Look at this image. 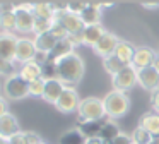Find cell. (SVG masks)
I'll use <instances>...</instances> for the list:
<instances>
[{
  "label": "cell",
  "mask_w": 159,
  "mask_h": 144,
  "mask_svg": "<svg viewBox=\"0 0 159 144\" xmlns=\"http://www.w3.org/2000/svg\"><path fill=\"white\" fill-rule=\"evenodd\" d=\"M53 67H55V77L62 81L65 88H74L84 75V62L77 53H70L69 57L58 60Z\"/></svg>",
  "instance_id": "6da1fadb"
},
{
  "label": "cell",
  "mask_w": 159,
  "mask_h": 144,
  "mask_svg": "<svg viewBox=\"0 0 159 144\" xmlns=\"http://www.w3.org/2000/svg\"><path fill=\"white\" fill-rule=\"evenodd\" d=\"M103 103H104V110H106V117H110L111 120L125 117V113L130 108V99H128V96L121 91H116V89L108 93L103 98Z\"/></svg>",
  "instance_id": "7a4b0ae2"
},
{
  "label": "cell",
  "mask_w": 159,
  "mask_h": 144,
  "mask_svg": "<svg viewBox=\"0 0 159 144\" xmlns=\"http://www.w3.org/2000/svg\"><path fill=\"white\" fill-rule=\"evenodd\" d=\"M79 122H96V120H103V117L106 115V110H104V103L103 99L96 98V96H89V98H84L79 105Z\"/></svg>",
  "instance_id": "3957f363"
},
{
  "label": "cell",
  "mask_w": 159,
  "mask_h": 144,
  "mask_svg": "<svg viewBox=\"0 0 159 144\" xmlns=\"http://www.w3.org/2000/svg\"><path fill=\"white\" fill-rule=\"evenodd\" d=\"M4 93L7 99H22L29 96V82L21 77V74H14L5 79Z\"/></svg>",
  "instance_id": "277c9868"
},
{
  "label": "cell",
  "mask_w": 159,
  "mask_h": 144,
  "mask_svg": "<svg viewBox=\"0 0 159 144\" xmlns=\"http://www.w3.org/2000/svg\"><path fill=\"white\" fill-rule=\"evenodd\" d=\"M36 17L33 14V3H16V26L21 33H33Z\"/></svg>",
  "instance_id": "5b68a950"
},
{
  "label": "cell",
  "mask_w": 159,
  "mask_h": 144,
  "mask_svg": "<svg viewBox=\"0 0 159 144\" xmlns=\"http://www.w3.org/2000/svg\"><path fill=\"white\" fill-rule=\"evenodd\" d=\"M80 101H82V99L79 98V93H77L75 89L65 88L55 106L60 113H72V112H77V110H79Z\"/></svg>",
  "instance_id": "8992f818"
},
{
  "label": "cell",
  "mask_w": 159,
  "mask_h": 144,
  "mask_svg": "<svg viewBox=\"0 0 159 144\" xmlns=\"http://www.w3.org/2000/svg\"><path fill=\"white\" fill-rule=\"evenodd\" d=\"M113 88L116 89V91H128L130 88H134L135 82H137V70H135L132 65H128V67H125L121 72H118L116 75H113Z\"/></svg>",
  "instance_id": "52a82bcc"
},
{
  "label": "cell",
  "mask_w": 159,
  "mask_h": 144,
  "mask_svg": "<svg viewBox=\"0 0 159 144\" xmlns=\"http://www.w3.org/2000/svg\"><path fill=\"white\" fill-rule=\"evenodd\" d=\"M53 21H60V22L63 24V27L69 31L70 36L79 34V33H82V31L86 29V26H84V22H82V19H80L79 14L69 12V10L63 12V14H55V16H53Z\"/></svg>",
  "instance_id": "ba28073f"
},
{
  "label": "cell",
  "mask_w": 159,
  "mask_h": 144,
  "mask_svg": "<svg viewBox=\"0 0 159 144\" xmlns=\"http://www.w3.org/2000/svg\"><path fill=\"white\" fill-rule=\"evenodd\" d=\"M19 38L14 33H0V58H4L7 62L16 60V48H17Z\"/></svg>",
  "instance_id": "9c48e42d"
},
{
  "label": "cell",
  "mask_w": 159,
  "mask_h": 144,
  "mask_svg": "<svg viewBox=\"0 0 159 144\" xmlns=\"http://www.w3.org/2000/svg\"><path fill=\"white\" fill-rule=\"evenodd\" d=\"M36 53H38V50H36L34 40L19 38L17 48H16V62H21V64L33 62L36 58Z\"/></svg>",
  "instance_id": "30bf717a"
},
{
  "label": "cell",
  "mask_w": 159,
  "mask_h": 144,
  "mask_svg": "<svg viewBox=\"0 0 159 144\" xmlns=\"http://www.w3.org/2000/svg\"><path fill=\"white\" fill-rule=\"evenodd\" d=\"M137 82L147 91H156L159 89V70H156L154 67H145L137 70Z\"/></svg>",
  "instance_id": "8fae6325"
},
{
  "label": "cell",
  "mask_w": 159,
  "mask_h": 144,
  "mask_svg": "<svg viewBox=\"0 0 159 144\" xmlns=\"http://www.w3.org/2000/svg\"><path fill=\"white\" fill-rule=\"evenodd\" d=\"M118 43H120V40H118L116 34L106 31V33L103 34V38L98 41V45L94 46V51H96L99 57L108 58V57H111V55H115V50H116Z\"/></svg>",
  "instance_id": "7c38bea8"
},
{
  "label": "cell",
  "mask_w": 159,
  "mask_h": 144,
  "mask_svg": "<svg viewBox=\"0 0 159 144\" xmlns=\"http://www.w3.org/2000/svg\"><path fill=\"white\" fill-rule=\"evenodd\" d=\"M63 89H65V84L62 81H58L57 77H48L46 79V86H45V93H43V99L46 103L57 105V101L62 96Z\"/></svg>",
  "instance_id": "4fadbf2b"
},
{
  "label": "cell",
  "mask_w": 159,
  "mask_h": 144,
  "mask_svg": "<svg viewBox=\"0 0 159 144\" xmlns=\"http://www.w3.org/2000/svg\"><path fill=\"white\" fill-rule=\"evenodd\" d=\"M101 14H103V5L99 2H89L87 7L82 10L80 19H82L84 26H96L101 21Z\"/></svg>",
  "instance_id": "5bb4252c"
},
{
  "label": "cell",
  "mask_w": 159,
  "mask_h": 144,
  "mask_svg": "<svg viewBox=\"0 0 159 144\" xmlns=\"http://www.w3.org/2000/svg\"><path fill=\"white\" fill-rule=\"evenodd\" d=\"M154 57L156 53L147 46H139L135 50V55H134V60H132V67L135 70H140V69H145V67H151L152 62H154Z\"/></svg>",
  "instance_id": "9a60e30c"
},
{
  "label": "cell",
  "mask_w": 159,
  "mask_h": 144,
  "mask_svg": "<svg viewBox=\"0 0 159 144\" xmlns=\"http://www.w3.org/2000/svg\"><path fill=\"white\" fill-rule=\"evenodd\" d=\"M70 53H74V45L70 43L69 40L58 41V43H57V46L53 48V50L48 53V57H46V64L55 65L58 60H62V58L69 57Z\"/></svg>",
  "instance_id": "2e32d148"
},
{
  "label": "cell",
  "mask_w": 159,
  "mask_h": 144,
  "mask_svg": "<svg viewBox=\"0 0 159 144\" xmlns=\"http://www.w3.org/2000/svg\"><path fill=\"white\" fill-rule=\"evenodd\" d=\"M17 132H21L19 130V122L12 113H5L4 117H0V137L11 139Z\"/></svg>",
  "instance_id": "e0dca14e"
},
{
  "label": "cell",
  "mask_w": 159,
  "mask_h": 144,
  "mask_svg": "<svg viewBox=\"0 0 159 144\" xmlns=\"http://www.w3.org/2000/svg\"><path fill=\"white\" fill-rule=\"evenodd\" d=\"M139 127L145 129L152 137H159V113L157 112L144 113L139 120Z\"/></svg>",
  "instance_id": "ac0fdd59"
},
{
  "label": "cell",
  "mask_w": 159,
  "mask_h": 144,
  "mask_svg": "<svg viewBox=\"0 0 159 144\" xmlns=\"http://www.w3.org/2000/svg\"><path fill=\"white\" fill-rule=\"evenodd\" d=\"M19 74H21V77L24 79V81H28V82H33V81H36V79H39V77H45V72H43L41 64H38L36 60L28 62V64H22Z\"/></svg>",
  "instance_id": "d6986e66"
},
{
  "label": "cell",
  "mask_w": 159,
  "mask_h": 144,
  "mask_svg": "<svg viewBox=\"0 0 159 144\" xmlns=\"http://www.w3.org/2000/svg\"><path fill=\"white\" fill-rule=\"evenodd\" d=\"M106 31L103 29L101 24H96V26H87L86 29L82 31V45H87V46H96L98 41L103 38V34Z\"/></svg>",
  "instance_id": "ffe728a7"
},
{
  "label": "cell",
  "mask_w": 159,
  "mask_h": 144,
  "mask_svg": "<svg viewBox=\"0 0 159 144\" xmlns=\"http://www.w3.org/2000/svg\"><path fill=\"white\" fill-rule=\"evenodd\" d=\"M135 50H137V48H135L132 43L120 40V43L116 45V50H115V57H116L118 60H121L125 65H132V60H134Z\"/></svg>",
  "instance_id": "44dd1931"
},
{
  "label": "cell",
  "mask_w": 159,
  "mask_h": 144,
  "mask_svg": "<svg viewBox=\"0 0 159 144\" xmlns=\"http://www.w3.org/2000/svg\"><path fill=\"white\" fill-rule=\"evenodd\" d=\"M57 43H58V40H57V38L53 36L52 33L38 34V36L34 38L36 50H38V51H41V53H46V55H48L50 51H52L53 48L57 46Z\"/></svg>",
  "instance_id": "7402d4cb"
},
{
  "label": "cell",
  "mask_w": 159,
  "mask_h": 144,
  "mask_svg": "<svg viewBox=\"0 0 159 144\" xmlns=\"http://www.w3.org/2000/svg\"><path fill=\"white\" fill-rule=\"evenodd\" d=\"M103 127H104L103 120H96V122H84V123H80L79 130L84 134L86 139H93V137H99Z\"/></svg>",
  "instance_id": "603a6c76"
},
{
  "label": "cell",
  "mask_w": 159,
  "mask_h": 144,
  "mask_svg": "<svg viewBox=\"0 0 159 144\" xmlns=\"http://www.w3.org/2000/svg\"><path fill=\"white\" fill-rule=\"evenodd\" d=\"M86 137L79 129H70L60 136V144H86Z\"/></svg>",
  "instance_id": "cb8c5ba5"
},
{
  "label": "cell",
  "mask_w": 159,
  "mask_h": 144,
  "mask_svg": "<svg viewBox=\"0 0 159 144\" xmlns=\"http://www.w3.org/2000/svg\"><path fill=\"white\" fill-rule=\"evenodd\" d=\"M33 14H34L36 19H52L53 21V9L52 3L48 2H36L33 3Z\"/></svg>",
  "instance_id": "d4e9b609"
},
{
  "label": "cell",
  "mask_w": 159,
  "mask_h": 144,
  "mask_svg": "<svg viewBox=\"0 0 159 144\" xmlns=\"http://www.w3.org/2000/svg\"><path fill=\"white\" fill-rule=\"evenodd\" d=\"M103 67H104V70H106L108 74L116 75L118 72H121L125 67H128V65H125L123 62L118 60L115 55H111V57H108V58H104V60H103Z\"/></svg>",
  "instance_id": "484cf974"
},
{
  "label": "cell",
  "mask_w": 159,
  "mask_h": 144,
  "mask_svg": "<svg viewBox=\"0 0 159 144\" xmlns=\"http://www.w3.org/2000/svg\"><path fill=\"white\" fill-rule=\"evenodd\" d=\"M120 129H118V125L116 123H104V127H103V130H101V134H99V139L103 141L104 144H110L111 141L115 139L116 136H120Z\"/></svg>",
  "instance_id": "4316f807"
},
{
  "label": "cell",
  "mask_w": 159,
  "mask_h": 144,
  "mask_svg": "<svg viewBox=\"0 0 159 144\" xmlns=\"http://www.w3.org/2000/svg\"><path fill=\"white\" fill-rule=\"evenodd\" d=\"M0 27L5 33L17 31V26H16V10L14 12H7V14H0Z\"/></svg>",
  "instance_id": "83f0119b"
},
{
  "label": "cell",
  "mask_w": 159,
  "mask_h": 144,
  "mask_svg": "<svg viewBox=\"0 0 159 144\" xmlns=\"http://www.w3.org/2000/svg\"><path fill=\"white\" fill-rule=\"evenodd\" d=\"M130 137H132V142L134 144H151L152 139H154V137H152L145 129H142V127H137V129L132 132Z\"/></svg>",
  "instance_id": "f1b7e54d"
},
{
  "label": "cell",
  "mask_w": 159,
  "mask_h": 144,
  "mask_svg": "<svg viewBox=\"0 0 159 144\" xmlns=\"http://www.w3.org/2000/svg\"><path fill=\"white\" fill-rule=\"evenodd\" d=\"M50 33L53 34V36L57 38L58 41H63V40H69V31L63 27V24L60 22V21H53V24H52V29H50Z\"/></svg>",
  "instance_id": "f546056e"
},
{
  "label": "cell",
  "mask_w": 159,
  "mask_h": 144,
  "mask_svg": "<svg viewBox=\"0 0 159 144\" xmlns=\"http://www.w3.org/2000/svg\"><path fill=\"white\" fill-rule=\"evenodd\" d=\"M45 86H46V77H39L36 81L29 82V94L31 96H41L45 93Z\"/></svg>",
  "instance_id": "4dcf8cb0"
},
{
  "label": "cell",
  "mask_w": 159,
  "mask_h": 144,
  "mask_svg": "<svg viewBox=\"0 0 159 144\" xmlns=\"http://www.w3.org/2000/svg\"><path fill=\"white\" fill-rule=\"evenodd\" d=\"M52 24H53L52 19H36L34 27H33V33H34L36 36H38V34L50 33V29H52Z\"/></svg>",
  "instance_id": "1f68e13d"
},
{
  "label": "cell",
  "mask_w": 159,
  "mask_h": 144,
  "mask_svg": "<svg viewBox=\"0 0 159 144\" xmlns=\"http://www.w3.org/2000/svg\"><path fill=\"white\" fill-rule=\"evenodd\" d=\"M0 74H2V75H7V77L14 75V74H16L14 62H7V60H4V58H0Z\"/></svg>",
  "instance_id": "d6a6232c"
},
{
  "label": "cell",
  "mask_w": 159,
  "mask_h": 144,
  "mask_svg": "<svg viewBox=\"0 0 159 144\" xmlns=\"http://www.w3.org/2000/svg\"><path fill=\"white\" fill-rule=\"evenodd\" d=\"M9 144H29L28 137H26V132H17L14 134V136L11 137V139H7Z\"/></svg>",
  "instance_id": "836d02e7"
},
{
  "label": "cell",
  "mask_w": 159,
  "mask_h": 144,
  "mask_svg": "<svg viewBox=\"0 0 159 144\" xmlns=\"http://www.w3.org/2000/svg\"><path fill=\"white\" fill-rule=\"evenodd\" d=\"M87 7L86 2H69V12H74V14H82V10Z\"/></svg>",
  "instance_id": "e575fe53"
},
{
  "label": "cell",
  "mask_w": 159,
  "mask_h": 144,
  "mask_svg": "<svg viewBox=\"0 0 159 144\" xmlns=\"http://www.w3.org/2000/svg\"><path fill=\"white\" fill-rule=\"evenodd\" d=\"M110 144H134V142H132V137H128L127 134H120V136H116Z\"/></svg>",
  "instance_id": "d590c367"
},
{
  "label": "cell",
  "mask_w": 159,
  "mask_h": 144,
  "mask_svg": "<svg viewBox=\"0 0 159 144\" xmlns=\"http://www.w3.org/2000/svg\"><path fill=\"white\" fill-rule=\"evenodd\" d=\"M151 105H152V108H154V112L159 113V89H156V91L151 93Z\"/></svg>",
  "instance_id": "8d00e7d4"
},
{
  "label": "cell",
  "mask_w": 159,
  "mask_h": 144,
  "mask_svg": "<svg viewBox=\"0 0 159 144\" xmlns=\"http://www.w3.org/2000/svg\"><path fill=\"white\" fill-rule=\"evenodd\" d=\"M26 137H28V141H29V144H39L41 142V137H39V134H36V132H31V130H28L26 132Z\"/></svg>",
  "instance_id": "74e56055"
},
{
  "label": "cell",
  "mask_w": 159,
  "mask_h": 144,
  "mask_svg": "<svg viewBox=\"0 0 159 144\" xmlns=\"http://www.w3.org/2000/svg\"><path fill=\"white\" fill-rule=\"evenodd\" d=\"M5 113H9L7 112V101H5L4 96H0V117H4Z\"/></svg>",
  "instance_id": "f35d334b"
},
{
  "label": "cell",
  "mask_w": 159,
  "mask_h": 144,
  "mask_svg": "<svg viewBox=\"0 0 159 144\" xmlns=\"http://www.w3.org/2000/svg\"><path fill=\"white\" fill-rule=\"evenodd\" d=\"M144 9H159V2H142Z\"/></svg>",
  "instance_id": "ab89813d"
},
{
  "label": "cell",
  "mask_w": 159,
  "mask_h": 144,
  "mask_svg": "<svg viewBox=\"0 0 159 144\" xmlns=\"http://www.w3.org/2000/svg\"><path fill=\"white\" fill-rule=\"evenodd\" d=\"M86 144H104V142L99 139V137H93V139H87Z\"/></svg>",
  "instance_id": "60d3db41"
},
{
  "label": "cell",
  "mask_w": 159,
  "mask_h": 144,
  "mask_svg": "<svg viewBox=\"0 0 159 144\" xmlns=\"http://www.w3.org/2000/svg\"><path fill=\"white\" fill-rule=\"evenodd\" d=\"M152 67H154L156 70H159V53H156V57H154V62H152Z\"/></svg>",
  "instance_id": "b9f144b4"
},
{
  "label": "cell",
  "mask_w": 159,
  "mask_h": 144,
  "mask_svg": "<svg viewBox=\"0 0 159 144\" xmlns=\"http://www.w3.org/2000/svg\"><path fill=\"white\" fill-rule=\"evenodd\" d=\"M151 144H159V137H154V139H152V142Z\"/></svg>",
  "instance_id": "7bdbcfd3"
},
{
  "label": "cell",
  "mask_w": 159,
  "mask_h": 144,
  "mask_svg": "<svg viewBox=\"0 0 159 144\" xmlns=\"http://www.w3.org/2000/svg\"><path fill=\"white\" fill-rule=\"evenodd\" d=\"M0 144H9L7 139H4V137H0Z\"/></svg>",
  "instance_id": "ee69618b"
},
{
  "label": "cell",
  "mask_w": 159,
  "mask_h": 144,
  "mask_svg": "<svg viewBox=\"0 0 159 144\" xmlns=\"http://www.w3.org/2000/svg\"><path fill=\"white\" fill-rule=\"evenodd\" d=\"M39 144H48V142H45V141H41V142H39Z\"/></svg>",
  "instance_id": "f6af8a7d"
},
{
  "label": "cell",
  "mask_w": 159,
  "mask_h": 144,
  "mask_svg": "<svg viewBox=\"0 0 159 144\" xmlns=\"http://www.w3.org/2000/svg\"><path fill=\"white\" fill-rule=\"evenodd\" d=\"M2 88H4V86H2V84H0V91H2Z\"/></svg>",
  "instance_id": "bcb514c9"
}]
</instances>
